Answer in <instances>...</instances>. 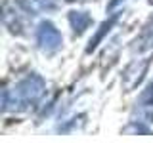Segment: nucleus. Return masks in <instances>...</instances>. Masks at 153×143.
Wrapping results in <instances>:
<instances>
[{"mask_svg": "<svg viewBox=\"0 0 153 143\" xmlns=\"http://www.w3.org/2000/svg\"><path fill=\"white\" fill-rule=\"evenodd\" d=\"M46 94V82L42 76L35 73L21 78L13 88L2 90V111L13 113V111H27L29 107L36 105Z\"/></svg>", "mask_w": 153, "mask_h": 143, "instance_id": "nucleus-1", "label": "nucleus"}, {"mask_svg": "<svg viewBox=\"0 0 153 143\" xmlns=\"http://www.w3.org/2000/svg\"><path fill=\"white\" fill-rule=\"evenodd\" d=\"M2 12V21L8 31L13 35H23L25 17H33L36 10L31 4V0H4Z\"/></svg>", "mask_w": 153, "mask_h": 143, "instance_id": "nucleus-2", "label": "nucleus"}, {"mask_svg": "<svg viewBox=\"0 0 153 143\" xmlns=\"http://www.w3.org/2000/svg\"><path fill=\"white\" fill-rule=\"evenodd\" d=\"M151 65V57H142V59H134L130 61L123 71V76H121V82H123V90L124 92H132L138 84L143 80L147 69Z\"/></svg>", "mask_w": 153, "mask_h": 143, "instance_id": "nucleus-3", "label": "nucleus"}, {"mask_svg": "<svg viewBox=\"0 0 153 143\" xmlns=\"http://www.w3.org/2000/svg\"><path fill=\"white\" fill-rule=\"evenodd\" d=\"M61 42H63V38H61V32L56 29L54 23L50 21H42L40 25L36 29V44L40 48L42 52H46V54H54L61 48Z\"/></svg>", "mask_w": 153, "mask_h": 143, "instance_id": "nucleus-4", "label": "nucleus"}, {"mask_svg": "<svg viewBox=\"0 0 153 143\" xmlns=\"http://www.w3.org/2000/svg\"><path fill=\"white\" fill-rule=\"evenodd\" d=\"M132 120L149 124L153 122V82L147 84V88L140 94L136 101V109L132 113Z\"/></svg>", "mask_w": 153, "mask_h": 143, "instance_id": "nucleus-5", "label": "nucleus"}, {"mask_svg": "<svg viewBox=\"0 0 153 143\" xmlns=\"http://www.w3.org/2000/svg\"><path fill=\"white\" fill-rule=\"evenodd\" d=\"M117 19H119V13H113L109 19H105V21L100 25V29L96 31V35L90 38V42H88V46H86V54H90V52H94L96 48H98V44L105 38V35H107L109 31H111V27L117 23Z\"/></svg>", "mask_w": 153, "mask_h": 143, "instance_id": "nucleus-6", "label": "nucleus"}, {"mask_svg": "<svg viewBox=\"0 0 153 143\" xmlns=\"http://www.w3.org/2000/svg\"><path fill=\"white\" fill-rule=\"evenodd\" d=\"M90 23H92V17H90L86 12H76V10L69 12V25H71L75 35L80 36L86 29L90 27Z\"/></svg>", "mask_w": 153, "mask_h": 143, "instance_id": "nucleus-7", "label": "nucleus"}, {"mask_svg": "<svg viewBox=\"0 0 153 143\" xmlns=\"http://www.w3.org/2000/svg\"><path fill=\"white\" fill-rule=\"evenodd\" d=\"M134 50H138V52H143V50H151L153 48V31H147V32H143V35L138 38L136 42H134Z\"/></svg>", "mask_w": 153, "mask_h": 143, "instance_id": "nucleus-8", "label": "nucleus"}, {"mask_svg": "<svg viewBox=\"0 0 153 143\" xmlns=\"http://www.w3.org/2000/svg\"><path fill=\"white\" fill-rule=\"evenodd\" d=\"M31 4L35 6V10H46V12H52V10H57L61 6V0H31Z\"/></svg>", "mask_w": 153, "mask_h": 143, "instance_id": "nucleus-9", "label": "nucleus"}, {"mask_svg": "<svg viewBox=\"0 0 153 143\" xmlns=\"http://www.w3.org/2000/svg\"><path fill=\"white\" fill-rule=\"evenodd\" d=\"M121 2H124V0H111V2L107 4V10H113V8H117Z\"/></svg>", "mask_w": 153, "mask_h": 143, "instance_id": "nucleus-10", "label": "nucleus"}, {"mask_svg": "<svg viewBox=\"0 0 153 143\" xmlns=\"http://www.w3.org/2000/svg\"><path fill=\"white\" fill-rule=\"evenodd\" d=\"M149 4H153V0H149Z\"/></svg>", "mask_w": 153, "mask_h": 143, "instance_id": "nucleus-11", "label": "nucleus"}]
</instances>
